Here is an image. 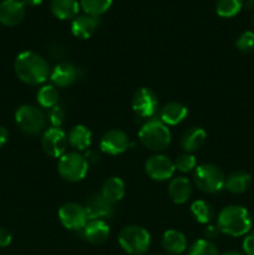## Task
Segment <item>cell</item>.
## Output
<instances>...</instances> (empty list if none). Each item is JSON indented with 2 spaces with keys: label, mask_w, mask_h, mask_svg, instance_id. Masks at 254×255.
Wrapping results in <instances>:
<instances>
[{
  "label": "cell",
  "mask_w": 254,
  "mask_h": 255,
  "mask_svg": "<svg viewBox=\"0 0 254 255\" xmlns=\"http://www.w3.org/2000/svg\"><path fill=\"white\" fill-rule=\"evenodd\" d=\"M236 46L239 51L246 52V54H252L254 52V31H244L239 35L236 41Z\"/></svg>",
  "instance_id": "obj_32"
},
{
  "label": "cell",
  "mask_w": 254,
  "mask_h": 255,
  "mask_svg": "<svg viewBox=\"0 0 254 255\" xmlns=\"http://www.w3.org/2000/svg\"><path fill=\"white\" fill-rule=\"evenodd\" d=\"M244 255H254V232L248 233L243 241Z\"/></svg>",
  "instance_id": "obj_34"
},
{
  "label": "cell",
  "mask_w": 254,
  "mask_h": 255,
  "mask_svg": "<svg viewBox=\"0 0 254 255\" xmlns=\"http://www.w3.org/2000/svg\"><path fill=\"white\" fill-rule=\"evenodd\" d=\"M174 167L177 171L182 172V173H188V172L196 169L197 158L192 153H183L177 157V159L174 161Z\"/></svg>",
  "instance_id": "obj_31"
},
{
  "label": "cell",
  "mask_w": 254,
  "mask_h": 255,
  "mask_svg": "<svg viewBox=\"0 0 254 255\" xmlns=\"http://www.w3.org/2000/svg\"><path fill=\"white\" fill-rule=\"evenodd\" d=\"M129 139L126 132L121 129H110L102 136L100 141V149L101 152L111 156L121 154L128 148Z\"/></svg>",
  "instance_id": "obj_12"
},
{
  "label": "cell",
  "mask_w": 254,
  "mask_h": 255,
  "mask_svg": "<svg viewBox=\"0 0 254 255\" xmlns=\"http://www.w3.org/2000/svg\"><path fill=\"white\" fill-rule=\"evenodd\" d=\"M100 25L99 17L91 16V15H77L71 22V31L74 36L79 39L86 40L94 35Z\"/></svg>",
  "instance_id": "obj_17"
},
{
  "label": "cell",
  "mask_w": 254,
  "mask_h": 255,
  "mask_svg": "<svg viewBox=\"0 0 254 255\" xmlns=\"http://www.w3.org/2000/svg\"><path fill=\"white\" fill-rule=\"evenodd\" d=\"M16 76L27 85H41L50 76L49 64L41 55L34 51H22L14 62Z\"/></svg>",
  "instance_id": "obj_1"
},
{
  "label": "cell",
  "mask_w": 254,
  "mask_h": 255,
  "mask_svg": "<svg viewBox=\"0 0 254 255\" xmlns=\"http://www.w3.org/2000/svg\"><path fill=\"white\" fill-rule=\"evenodd\" d=\"M59 219L69 231H81L89 222L85 207L75 202H69L60 207Z\"/></svg>",
  "instance_id": "obj_8"
},
{
  "label": "cell",
  "mask_w": 254,
  "mask_h": 255,
  "mask_svg": "<svg viewBox=\"0 0 254 255\" xmlns=\"http://www.w3.org/2000/svg\"><path fill=\"white\" fill-rule=\"evenodd\" d=\"M174 171V162L163 154H153L146 162V173L153 181H167L173 176Z\"/></svg>",
  "instance_id": "obj_11"
},
{
  "label": "cell",
  "mask_w": 254,
  "mask_h": 255,
  "mask_svg": "<svg viewBox=\"0 0 254 255\" xmlns=\"http://www.w3.org/2000/svg\"><path fill=\"white\" fill-rule=\"evenodd\" d=\"M111 5L112 0H80V6L82 7L85 14L95 17H100L109 11Z\"/></svg>",
  "instance_id": "obj_28"
},
{
  "label": "cell",
  "mask_w": 254,
  "mask_h": 255,
  "mask_svg": "<svg viewBox=\"0 0 254 255\" xmlns=\"http://www.w3.org/2000/svg\"><path fill=\"white\" fill-rule=\"evenodd\" d=\"M36 100L44 109H52L59 102V91L54 85H45L37 91Z\"/></svg>",
  "instance_id": "obj_27"
},
{
  "label": "cell",
  "mask_w": 254,
  "mask_h": 255,
  "mask_svg": "<svg viewBox=\"0 0 254 255\" xmlns=\"http://www.w3.org/2000/svg\"><path fill=\"white\" fill-rule=\"evenodd\" d=\"M92 133L84 125H76L70 129L67 134V143L75 151H86L91 146Z\"/></svg>",
  "instance_id": "obj_21"
},
{
  "label": "cell",
  "mask_w": 254,
  "mask_h": 255,
  "mask_svg": "<svg viewBox=\"0 0 254 255\" xmlns=\"http://www.w3.org/2000/svg\"><path fill=\"white\" fill-rule=\"evenodd\" d=\"M191 213L198 223L207 224L212 221L214 212L208 202L203 201V199H198V201H194L192 203Z\"/></svg>",
  "instance_id": "obj_26"
},
{
  "label": "cell",
  "mask_w": 254,
  "mask_h": 255,
  "mask_svg": "<svg viewBox=\"0 0 254 255\" xmlns=\"http://www.w3.org/2000/svg\"><path fill=\"white\" fill-rule=\"evenodd\" d=\"M41 146L45 153L52 158H60L65 154L67 147L66 133L59 127H50L44 131Z\"/></svg>",
  "instance_id": "obj_10"
},
{
  "label": "cell",
  "mask_w": 254,
  "mask_h": 255,
  "mask_svg": "<svg viewBox=\"0 0 254 255\" xmlns=\"http://www.w3.org/2000/svg\"><path fill=\"white\" fill-rule=\"evenodd\" d=\"M85 209H86L89 221L102 218H111L115 213L114 203L107 201L101 193H95L86 199L85 203Z\"/></svg>",
  "instance_id": "obj_13"
},
{
  "label": "cell",
  "mask_w": 254,
  "mask_h": 255,
  "mask_svg": "<svg viewBox=\"0 0 254 255\" xmlns=\"http://www.w3.org/2000/svg\"><path fill=\"white\" fill-rule=\"evenodd\" d=\"M249 1H252V2H254V0H249Z\"/></svg>",
  "instance_id": "obj_42"
},
{
  "label": "cell",
  "mask_w": 254,
  "mask_h": 255,
  "mask_svg": "<svg viewBox=\"0 0 254 255\" xmlns=\"http://www.w3.org/2000/svg\"><path fill=\"white\" fill-rule=\"evenodd\" d=\"M158 100L151 89L142 87L134 92L132 97V110L141 119H148L157 112Z\"/></svg>",
  "instance_id": "obj_9"
},
{
  "label": "cell",
  "mask_w": 254,
  "mask_h": 255,
  "mask_svg": "<svg viewBox=\"0 0 254 255\" xmlns=\"http://www.w3.org/2000/svg\"><path fill=\"white\" fill-rule=\"evenodd\" d=\"M79 77V70L70 62H60L50 72V80L55 87H67Z\"/></svg>",
  "instance_id": "obj_15"
},
{
  "label": "cell",
  "mask_w": 254,
  "mask_h": 255,
  "mask_svg": "<svg viewBox=\"0 0 254 255\" xmlns=\"http://www.w3.org/2000/svg\"><path fill=\"white\" fill-rule=\"evenodd\" d=\"M252 183L251 174L244 171H237L229 174L226 178L224 188L234 194L244 193L249 188Z\"/></svg>",
  "instance_id": "obj_24"
},
{
  "label": "cell",
  "mask_w": 254,
  "mask_h": 255,
  "mask_svg": "<svg viewBox=\"0 0 254 255\" xmlns=\"http://www.w3.org/2000/svg\"><path fill=\"white\" fill-rule=\"evenodd\" d=\"M207 133L202 127H191L181 138V147L186 153H193L204 146Z\"/></svg>",
  "instance_id": "obj_19"
},
{
  "label": "cell",
  "mask_w": 254,
  "mask_h": 255,
  "mask_svg": "<svg viewBox=\"0 0 254 255\" xmlns=\"http://www.w3.org/2000/svg\"><path fill=\"white\" fill-rule=\"evenodd\" d=\"M188 255H219V252L208 239H198L192 244Z\"/></svg>",
  "instance_id": "obj_30"
},
{
  "label": "cell",
  "mask_w": 254,
  "mask_h": 255,
  "mask_svg": "<svg viewBox=\"0 0 254 255\" xmlns=\"http://www.w3.org/2000/svg\"><path fill=\"white\" fill-rule=\"evenodd\" d=\"M7 138H9V132H7V129L5 127L0 126V148L6 143Z\"/></svg>",
  "instance_id": "obj_38"
},
{
  "label": "cell",
  "mask_w": 254,
  "mask_h": 255,
  "mask_svg": "<svg viewBox=\"0 0 254 255\" xmlns=\"http://www.w3.org/2000/svg\"><path fill=\"white\" fill-rule=\"evenodd\" d=\"M84 157L87 163H96V162L100 161V153L97 151H94V149H87Z\"/></svg>",
  "instance_id": "obj_36"
},
{
  "label": "cell",
  "mask_w": 254,
  "mask_h": 255,
  "mask_svg": "<svg viewBox=\"0 0 254 255\" xmlns=\"http://www.w3.org/2000/svg\"><path fill=\"white\" fill-rule=\"evenodd\" d=\"M188 116V109L181 102H168L164 105L159 112V119L164 125L176 126L179 125Z\"/></svg>",
  "instance_id": "obj_18"
},
{
  "label": "cell",
  "mask_w": 254,
  "mask_h": 255,
  "mask_svg": "<svg viewBox=\"0 0 254 255\" xmlns=\"http://www.w3.org/2000/svg\"><path fill=\"white\" fill-rule=\"evenodd\" d=\"M253 226V219L248 209L242 206H228L222 209L217 218L219 232L229 237L247 236Z\"/></svg>",
  "instance_id": "obj_2"
},
{
  "label": "cell",
  "mask_w": 254,
  "mask_h": 255,
  "mask_svg": "<svg viewBox=\"0 0 254 255\" xmlns=\"http://www.w3.org/2000/svg\"><path fill=\"white\" fill-rule=\"evenodd\" d=\"M253 26H254V15H253Z\"/></svg>",
  "instance_id": "obj_41"
},
{
  "label": "cell",
  "mask_w": 254,
  "mask_h": 255,
  "mask_svg": "<svg viewBox=\"0 0 254 255\" xmlns=\"http://www.w3.org/2000/svg\"><path fill=\"white\" fill-rule=\"evenodd\" d=\"M138 139L142 146L149 151H164L171 143V131L161 120L152 119L141 127L138 132Z\"/></svg>",
  "instance_id": "obj_3"
},
{
  "label": "cell",
  "mask_w": 254,
  "mask_h": 255,
  "mask_svg": "<svg viewBox=\"0 0 254 255\" xmlns=\"http://www.w3.org/2000/svg\"><path fill=\"white\" fill-rule=\"evenodd\" d=\"M50 10L52 15L60 20H74L80 10V1L77 0H51Z\"/></svg>",
  "instance_id": "obj_22"
},
{
  "label": "cell",
  "mask_w": 254,
  "mask_h": 255,
  "mask_svg": "<svg viewBox=\"0 0 254 255\" xmlns=\"http://www.w3.org/2000/svg\"><path fill=\"white\" fill-rule=\"evenodd\" d=\"M100 193L111 203H117L125 196V182L120 177H111L104 182Z\"/></svg>",
  "instance_id": "obj_25"
},
{
  "label": "cell",
  "mask_w": 254,
  "mask_h": 255,
  "mask_svg": "<svg viewBox=\"0 0 254 255\" xmlns=\"http://www.w3.org/2000/svg\"><path fill=\"white\" fill-rule=\"evenodd\" d=\"M162 247L171 254H182L187 249V238L181 232L169 229L162 236Z\"/></svg>",
  "instance_id": "obj_23"
},
{
  "label": "cell",
  "mask_w": 254,
  "mask_h": 255,
  "mask_svg": "<svg viewBox=\"0 0 254 255\" xmlns=\"http://www.w3.org/2000/svg\"><path fill=\"white\" fill-rule=\"evenodd\" d=\"M11 234L7 229L0 228V248H6L11 243Z\"/></svg>",
  "instance_id": "obj_35"
},
{
  "label": "cell",
  "mask_w": 254,
  "mask_h": 255,
  "mask_svg": "<svg viewBox=\"0 0 254 255\" xmlns=\"http://www.w3.org/2000/svg\"><path fill=\"white\" fill-rule=\"evenodd\" d=\"M22 2L25 4V6H39L42 2V0H22Z\"/></svg>",
  "instance_id": "obj_39"
},
{
  "label": "cell",
  "mask_w": 254,
  "mask_h": 255,
  "mask_svg": "<svg viewBox=\"0 0 254 255\" xmlns=\"http://www.w3.org/2000/svg\"><path fill=\"white\" fill-rule=\"evenodd\" d=\"M218 233H221L218 229V227L217 226H208L206 229H204V236H206V238L208 239H214L217 236H218Z\"/></svg>",
  "instance_id": "obj_37"
},
{
  "label": "cell",
  "mask_w": 254,
  "mask_h": 255,
  "mask_svg": "<svg viewBox=\"0 0 254 255\" xmlns=\"http://www.w3.org/2000/svg\"><path fill=\"white\" fill-rule=\"evenodd\" d=\"M168 196L171 201L176 204H183L191 198L192 184L184 177H176L169 182Z\"/></svg>",
  "instance_id": "obj_20"
},
{
  "label": "cell",
  "mask_w": 254,
  "mask_h": 255,
  "mask_svg": "<svg viewBox=\"0 0 254 255\" xmlns=\"http://www.w3.org/2000/svg\"><path fill=\"white\" fill-rule=\"evenodd\" d=\"M82 237L91 244H104L110 237V227L102 219L87 222L82 229Z\"/></svg>",
  "instance_id": "obj_16"
},
{
  "label": "cell",
  "mask_w": 254,
  "mask_h": 255,
  "mask_svg": "<svg viewBox=\"0 0 254 255\" xmlns=\"http://www.w3.org/2000/svg\"><path fill=\"white\" fill-rule=\"evenodd\" d=\"M47 117H49L50 124L52 125V127H61V125L64 124L65 117H66V111H65L64 107L61 105L57 104L56 106H54L52 109L49 110V114H47Z\"/></svg>",
  "instance_id": "obj_33"
},
{
  "label": "cell",
  "mask_w": 254,
  "mask_h": 255,
  "mask_svg": "<svg viewBox=\"0 0 254 255\" xmlns=\"http://www.w3.org/2000/svg\"><path fill=\"white\" fill-rule=\"evenodd\" d=\"M57 172L64 181L80 182L89 172V163L82 154L77 152H69L62 154L57 163Z\"/></svg>",
  "instance_id": "obj_6"
},
{
  "label": "cell",
  "mask_w": 254,
  "mask_h": 255,
  "mask_svg": "<svg viewBox=\"0 0 254 255\" xmlns=\"http://www.w3.org/2000/svg\"><path fill=\"white\" fill-rule=\"evenodd\" d=\"M222 255H244V254L239 253V252L237 251H229V252H226V253H223Z\"/></svg>",
  "instance_id": "obj_40"
},
{
  "label": "cell",
  "mask_w": 254,
  "mask_h": 255,
  "mask_svg": "<svg viewBox=\"0 0 254 255\" xmlns=\"http://www.w3.org/2000/svg\"><path fill=\"white\" fill-rule=\"evenodd\" d=\"M193 181L197 188L206 193H217L224 188L226 176L219 167L213 163H203L196 167Z\"/></svg>",
  "instance_id": "obj_5"
},
{
  "label": "cell",
  "mask_w": 254,
  "mask_h": 255,
  "mask_svg": "<svg viewBox=\"0 0 254 255\" xmlns=\"http://www.w3.org/2000/svg\"><path fill=\"white\" fill-rule=\"evenodd\" d=\"M243 7V0H217L216 11L222 17H233Z\"/></svg>",
  "instance_id": "obj_29"
},
{
  "label": "cell",
  "mask_w": 254,
  "mask_h": 255,
  "mask_svg": "<svg viewBox=\"0 0 254 255\" xmlns=\"http://www.w3.org/2000/svg\"><path fill=\"white\" fill-rule=\"evenodd\" d=\"M25 4L21 0H2L0 2V22L5 26H16L24 20Z\"/></svg>",
  "instance_id": "obj_14"
},
{
  "label": "cell",
  "mask_w": 254,
  "mask_h": 255,
  "mask_svg": "<svg viewBox=\"0 0 254 255\" xmlns=\"http://www.w3.org/2000/svg\"><path fill=\"white\" fill-rule=\"evenodd\" d=\"M119 243L126 253L142 255L151 246V236L143 227L127 226L120 232Z\"/></svg>",
  "instance_id": "obj_4"
},
{
  "label": "cell",
  "mask_w": 254,
  "mask_h": 255,
  "mask_svg": "<svg viewBox=\"0 0 254 255\" xmlns=\"http://www.w3.org/2000/svg\"><path fill=\"white\" fill-rule=\"evenodd\" d=\"M15 122L24 133L37 134L46 126V116L36 106L22 105L15 112Z\"/></svg>",
  "instance_id": "obj_7"
}]
</instances>
